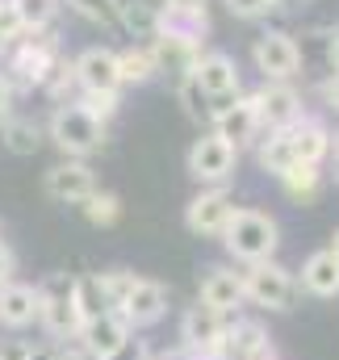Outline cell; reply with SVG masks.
Segmentation results:
<instances>
[{
    "label": "cell",
    "instance_id": "6da1fadb",
    "mask_svg": "<svg viewBox=\"0 0 339 360\" xmlns=\"http://www.w3.org/2000/svg\"><path fill=\"white\" fill-rule=\"evenodd\" d=\"M222 248L235 264H264V260H276V248H281V222L264 210H235V218L226 222L222 231Z\"/></svg>",
    "mask_w": 339,
    "mask_h": 360
},
{
    "label": "cell",
    "instance_id": "7a4b0ae2",
    "mask_svg": "<svg viewBox=\"0 0 339 360\" xmlns=\"http://www.w3.org/2000/svg\"><path fill=\"white\" fill-rule=\"evenodd\" d=\"M46 139H51L68 160H88L92 151L105 147L109 122H101L96 113H88L80 101L55 105V113H51V122H46Z\"/></svg>",
    "mask_w": 339,
    "mask_h": 360
},
{
    "label": "cell",
    "instance_id": "3957f363",
    "mask_svg": "<svg viewBox=\"0 0 339 360\" xmlns=\"http://www.w3.org/2000/svg\"><path fill=\"white\" fill-rule=\"evenodd\" d=\"M38 302H42L38 327H42L55 344H68V340L80 335L84 319H80V306H76V276H68V272L42 276V281H38Z\"/></svg>",
    "mask_w": 339,
    "mask_h": 360
},
{
    "label": "cell",
    "instance_id": "277c9868",
    "mask_svg": "<svg viewBox=\"0 0 339 360\" xmlns=\"http://www.w3.org/2000/svg\"><path fill=\"white\" fill-rule=\"evenodd\" d=\"M298 276L285 269V264H276V260H264V264H248L243 269V297H248V306L255 310H268V314H285V310H293V302H298Z\"/></svg>",
    "mask_w": 339,
    "mask_h": 360
},
{
    "label": "cell",
    "instance_id": "5b68a950",
    "mask_svg": "<svg viewBox=\"0 0 339 360\" xmlns=\"http://www.w3.org/2000/svg\"><path fill=\"white\" fill-rule=\"evenodd\" d=\"M55 63H59V42H55V34H46V30L30 34V30H25V34L8 46V84L17 80V84H25V89H42Z\"/></svg>",
    "mask_w": 339,
    "mask_h": 360
},
{
    "label": "cell",
    "instance_id": "8992f818",
    "mask_svg": "<svg viewBox=\"0 0 339 360\" xmlns=\"http://www.w3.org/2000/svg\"><path fill=\"white\" fill-rule=\"evenodd\" d=\"M235 164H239V151H235L226 139H218L214 130H205L201 139H193V147H188V155H184L188 176L197 180V184H205V188L226 184V180L235 176Z\"/></svg>",
    "mask_w": 339,
    "mask_h": 360
},
{
    "label": "cell",
    "instance_id": "52a82bcc",
    "mask_svg": "<svg viewBox=\"0 0 339 360\" xmlns=\"http://www.w3.org/2000/svg\"><path fill=\"white\" fill-rule=\"evenodd\" d=\"M252 63L264 80H285V84H293V76L302 72V46H298V38L285 34V30H264L252 42Z\"/></svg>",
    "mask_w": 339,
    "mask_h": 360
},
{
    "label": "cell",
    "instance_id": "ba28073f",
    "mask_svg": "<svg viewBox=\"0 0 339 360\" xmlns=\"http://www.w3.org/2000/svg\"><path fill=\"white\" fill-rule=\"evenodd\" d=\"M210 130H214L218 139H226L235 151H243V147L260 143V134H264V130H260V117H255L252 92H239V96H231V101H214Z\"/></svg>",
    "mask_w": 339,
    "mask_h": 360
},
{
    "label": "cell",
    "instance_id": "9c48e42d",
    "mask_svg": "<svg viewBox=\"0 0 339 360\" xmlns=\"http://www.w3.org/2000/svg\"><path fill=\"white\" fill-rule=\"evenodd\" d=\"M235 197L226 193V184H214V188H201L188 205H184V226L188 235H201V239H222L226 222L235 218Z\"/></svg>",
    "mask_w": 339,
    "mask_h": 360
},
{
    "label": "cell",
    "instance_id": "30bf717a",
    "mask_svg": "<svg viewBox=\"0 0 339 360\" xmlns=\"http://www.w3.org/2000/svg\"><path fill=\"white\" fill-rule=\"evenodd\" d=\"M210 360H276L272 335L255 319H231Z\"/></svg>",
    "mask_w": 339,
    "mask_h": 360
},
{
    "label": "cell",
    "instance_id": "8fae6325",
    "mask_svg": "<svg viewBox=\"0 0 339 360\" xmlns=\"http://www.w3.org/2000/svg\"><path fill=\"white\" fill-rule=\"evenodd\" d=\"M96 172L88 168V160H59L55 168H46L42 176V193L55 205H84L88 197L96 193Z\"/></svg>",
    "mask_w": 339,
    "mask_h": 360
},
{
    "label": "cell",
    "instance_id": "7c38bea8",
    "mask_svg": "<svg viewBox=\"0 0 339 360\" xmlns=\"http://www.w3.org/2000/svg\"><path fill=\"white\" fill-rule=\"evenodd\" d=\"M252 101H255V117H260V130L264 134L268 130H285L298 117H306L302 113V92L293 89V84H285V80H264L252 92Z\"/></svg>",
    "mask_w": 339,
    "mask_h": 360
},
{
    "label": "cell",
    "instance_id": "4fadbf2b",
    "mask_svg": "<svg viewBox=\"0 0 339 360\" xmlns=\"http://www.w3.org/2000/svg\"><path fill=\"white\" fill-rule=\"evenodd\" d=\"M235 314H218V310H210V306H188L184 310V319H180V348H188L197 360L214 356V348H218V340H222V331H226V323H231Z\"/></svg>",
    "mask_w": 339,
    "mask_h": 360
},
{
    "label": "cell",
    "instance_id": "5bb4252c",
    "mask_svg": "<svg viewBox=\"0 0 339 360\" xmlns=\"http://www.w3.org/2000/svg\"><path fill=\"white\" fill-rule=\"evenodd\" d=\"M117 314L130 323V331H147V327L164 323V314H168V285L151 281V276H139Z\"/></svg>",
    "mask_w": 339,
    "mask_h": 360
},
{
    "label": "cell",
    "instance_id": "9a60e30c",
    "mask_svg": "<svg viewBox=\"0 0 339 360\" xmlns=\"http://www.w3.org/2000/svg\"><path fill=\"white\" fill-rule=\"evenodd\" d=\"M193 80L201 84V92L210 101H231L243 92V80H239V63L226 55V51H201L197 63H193Z\"/></svg>",
    "mask_w": 339,
    "mask_h": 360
},
{
    "label": "cell",
    "instance_id": "2e32d148",
    "mask_svg": "<svg viewBox=\"0 0 339 360\" xmlns=\"http://www.w3.org/2000/svg\"><path fill=\"white\" fill-rule=\"evenodd\" d=\"M72 72H76V84L80 92H122V72H117V51L109 46H88L72 59Z\"/></svg>",
    "mask_w": 339,
    "mask_h": 360
},
{
    "label": "cell",
    "instance_id": "e0dca14e",
    "mask_svg": "<svg viewBox=\"0 0 339 360\" xmlns=\"http://www.w3.org/2000/svg\"><path fill=\"white\" fill-rule=\"evenodd\" d=\"M197 302L218 310V314H239V306H248L243 297V272H235L231 264H214L205 269L201 285H197Z\"/></svg>",
    "mask_w": 339,
    "mask_h": 360
},
{
    "label": "cell",
    "instance_id": "ac0fdd59",
    "mask_svg": "<svg viewBox=\"0 0 339 360\" xmlns=\"http://www.w3.org/2000/svg\"><path fill=\"white\" fill-rule=\"evenodd\" d=\"M130 335H134V331H130V323H126L117 310H105V314L88 319L84 327H80L76 344L88 352V360H105V356H113Z\"/></svg>",
    "mask_w": 339,
    "mask_h": 360
},
{
    "label": "cell",
    "instance_id": "d6986e66",
    "mask_svg": "<svg viewBox=\"0 0 339 360\" xmlns=\"http://www.w3.org/2000/svg\"><path fill=\"white\" fill-rule=\"evenodd\" d=\"M38 285H25V281H8L0 285V327L4 331H25L38 323Z\"/></svg>",
    "mask_w": 339,
    "mask_h": 360
},
{
    "label": "cell",
    "instance_id": "ffe728a7",
    "mask_svg": "<svg viewBox=\"0 0 339 360\" xmlns=\"http://www.w3.org/2000/svg\"><path fill=\"white\" fill-rule=\"evenodd\" d=\"M298 289L319 297V302H335L339 297V256L331 248L323 252H310L302 260V272H298Z\"/></svg>",
    "mask_w": 339,
    "mask_h": 360
},
{
    "label": "cell",
    "instance_id": "44dd1931",
    "mask_svg": "<svg viewBox=\"0 0 339 360\" xmlns=\"http://www.w3.org/2000/svg\"><path fill=\"white\" fill-rule=\"evenodd\" d=\"M155 34L201 51V42H205V34H210V13H180V8H164V4H160Z\"/></svg>",
    "mask_w": 339,
    "mask_h": 360
},
{
    "label": "cell",
    "instance_id": "7402d4cb",
    "mask_svg": "<svg viewBox=\"0 0 339 360\" xmlns=\"http://www.w3.org/2000/svg\"><path fill=\"white\" fill-rule=\"evenodd\" d=\"M289 139H293V155L298 164H323L331 155V130L319 122V117H298L289 126Z\"/></svg>",
    "mask_w": 339,
    "mask_h": 360
},
{
    "label": "cell",
    "instance_id": "603a6c76",
    "mask_svg": "<svg viewBox=\"0 0 339 360\" xmlns=\"http://www.w3.org/2000/svg\"><path fill=\"white\" fill-rule=\"evenodd\" d=\"M281 188H285V197L289 201H314L319 197V188H323V180H327V172H323V164H293L289 172H281Z\"/></svg>",
    "mask_w": 339,
    "mask_h": 360
},
{
    "label": "cell",
    "instance_id": "cb8c5ba5",
    "mask_svg": "<svg viewBox=\"0 0 339 360\" xmlns=\"http://www.w3.org/2000/svg\"><path fill=\"white\" fill-rule=\"evenodd\" d=\"M13 155H38L46 143V126L30 122V117H8L4 122V139H0Z\"/></svg>",
    "mask_w": 339,
    "mask_h": 360
},
{
    "label": "cell",
    "instance_id": "d4e9b609",
    "mask_svg": "<svg viewBox=\"0 0 339 360\" xmlns=\"http://www.w3.org/2000/svg\"><path fill=\"white\" fill-rule=\"evenodd\" d=\"M117 72H122V84H147V80H155L160 63H155L151 46L139 42V46H130V51H117Z\"/></svg>",
    "mask_w": 339,
    "mask_h": 360
},
{
    "label": "cell",
    "instance_id": "484cf974",
    "mask_svg": "<svg viewBox=\"0 0 339 360\" xmlns=\"http://www.w3.org/2000/svg\"><path fill=\"white\" fill-rule=\"evenodd\" d=\"M176 101H180V109H184V117H188V122L210 126V117H214V101L201 92V84L193 80V72H184V76L176 80Z\"/></svg>",
    "mask_w": 339,
    "mask_h": 360
},
{
    "label": "cell",
    "instance_id": "4316f807",
    "mask_svg": "<svg viewBox=\"0 0 339 360\" xmlns=\"http://www.w3.org/2000/svg\"><path fill=\"white\" fill-rule=\"evenodd\" d=\"M117 21L134 34V38H155V21H160V8L147 4V0H122L117 4Z\"/></svg>",
    "mask_w": 339,
    "mask_h": 360
},
{
    "label": "cell",
    "instance_id": "83f0119b",
    "mask_svg": "<svg viewBox=\"0 0 339 360\" xmlns=\"http://www.w3.org/2000/svg\"><path fill=\"white\" fill-rule=\"evenodd\" d=\"M80 210H84L88 226H96V231H109V226H117V222H122V197H117V193H109V188H96Z\"/></svg>",
    "mask_w": 339,
    "mask_h": 360
},
{
    "label": "cell",
    "instance_id": "f1b7e54d",
    "mask_svg": "<svg viewBox=\"0 0 339 360\" xmlns=\"http://www.w3.org/2000/svg\"><path fill=\"white\" fill-rule=\"evenodd\" d=\"M13 8H17L21 25L30 34H38V30H51V21L59 13V0H13Z\"/></svg>",
    "mask_w": 339,
    "mask_h": 360
},
{
    "label": "cell",
    "instance_id": "f546056e",
    "mask_svg": "<svg viewBox=\"0 0 339 360\" xmlns=\"http://www.w3.org/2000/svg\"><path fill=\"white\" fill-rule=\"evenodd\" d=\"M96 281H101V293H105V306L109 310H122V302H126V293L134 289V272L130 269H109V272H96Z\"/></svg>",
    "mask_w": 339,
    "mask_h": 360
},
{
    "label": "cell",
    "instance_id": "4dcf8cb0",
    "mask_svg": "<svg viewBox=\"0 0 339 360\" xmlns=\"http://www.w3.org/2000/svg\"><path fill=\"white\" fill-rule=\"evenodd\" d=\"M76 306H80V319H84V323L109 310V306H105V293H101L96 272H92V276H76Z\"/></svg>",
    "mask_w": 339,
    "mask_h": 360
},
{
    "label": "cell",
    "instance_id": "1f68e13d",
    "mask_svg": "<svg viewBox=\"0 0 339 360\" xmlns=\"http://www.w3.org/2000/svg\"><path fill=\"white\" fill-rule=\"evenodd\" d=\"M80 17L96 21V25H113L117 21V0H68Z\"/></svg>",
    "mask_w": 339,
    "mask_h": 360
},
{
    "label": "cell",
    "instance_id": "d6a6232c",
    "mask_svg": "<svg viewBox=\"0 0 339 360\" xmlns=\"http://www.w3.org/2000/svg\"><path fill=\"white\" fill-rule=\"evenodd\" d=\"M21 34H25V25H21V17H17L13 0H0V51H8Z\"/></svg>",
    "mask_w": 339,
    "mask_h": 360
},
{
    "label": "cell",
    "instance_id": "836d02e7",
    "mask_svg": "<svg viewBox=\"0 0 339 360\" xmlns=\"http://www.w3.org/2000/svg\"><path fill=\"white\" fill-rule=\"evenodd\" d=\"M226 8H231V17H239V21H260V17H268L272 8H281V0H226Z\"/></svg>",
    "mask_w": 339,
    "mask_h": 360
},
{
    "label": "cell",
    "instance_id": "e575fe53",
    "mask_svg": "<svg viewBox=\"0 0 339 360\" xmlns=\"http://www.w3.org/2000/svg\"><path fill=\"white\" fill-rule=\"evenodd\" d=\"M76 101L84 105L88 113H96L101 122H109V117L117 113V96H113V92H80Z\"/></svg>",
    "mask_w": 339,
    "mask_h": 360
},
{
    "label": "cell",
    "instance_id": "d590c367",
    "mask_svg": "<svg viewBox=\"0 0 339 360\" xmlns=\"http://www.w3.org/2000/svg\"><path fill=\"white\" fill-rule=\"evenodd\" d=\"M105 360H151V344H147V340H139V335H130L113 356H105Z\"/></svg>",
    "mask_w": 339,
    "mask_h": 360
},
{
    "label": "cell",
    "instance_id": "8d00e7d4",
    "mask_svg": "<svg viewBox=\"0 0 339 360\" xmlns=\"http://www.w3.org/2000/svg\"><path fill=\"white\" fill-rule=\"evenodd\" d=\"M30 356H34V344H25V340L0 344V360H30Z\"/></svg>",
    "mask_w": 339,
    "mask_h": 360
},
{
    "label": "cell",
    "instance_id": "74e56055",
    "mask_svg": "<svg viewBox=\"0 0 339 360\" xmlns=\"http://www.w3.org/2000/svg\"><path fill=\"white\" fill-rule=\"evenodd\" d=\"M13 272H17V252L0 239V285H8V281H13Z\"/></svg>",
    "mask_w": 339,
    "mask_h": 360
},
{
    "label": "cell",
    "instance_id": "f35d334b",
    "mask_svg": "<svg viewBox=\"0 0 339 360\" xmlns=\"http://www.w3.org/2000/svg\"><path fill=\"white\" fill-rule=\"evenodd\" d=\"M51 360H88V352L76 340H68V344H55V348H51Z\"/></svg>",
    "mask_w": 339,
    "mask_h": 360
},
{
    "label": "cell",
    "instance_id": "ab89813d",
    "mask_svg": "<svg viewBox=\"0 0 339 360\" xmlns=\"http://www.w3.org/2000/svg\"><path fill=\"white\" fill-rule=\"evenodd\" d=\"M323 101H327L331 113H339V72H331V80L323 84Z\"/></svg>",
    "mask_w": 339,
    "mask_h": 360
},
{
    "label": "cell",
    "instance_id": "60d3db41",
    "mask_svg": "<svg viewBox=\"0 0 339 360\" xmlns=\"http://www.w3.org/2000/svg\"><path fill=\"white\" fill-rule=\"evenodd\" d=\"M164 8H180V13H205V0H164Z\"/></svg>",
    "mask_w": 339,
    "mask_h": 360
},
{
    "label": "cell",
    "instance_id": "b9f144b4",
    "mask_svg": "<svg viewBox=\"0 0 339 360\" xmlns=\"http://www.w3.org/2000/svg\"><path fill=\"white\" fill-rule=\"evenodd\" d=\"M8 105H13V84L8 76H0V117H8Z\"/></svg>",
    "mask_w": 339,
    "mask_h": 360
},
{
    "label": "cell",
    "instance_id": "7bdbcfd3",
    "mask_svg": "<svg viewBox=\"0 0 339 360\" xmlns=\"http://www.w3.org/2000/svg\"><path fill=\"white\" fill-rule=\"evenodd\" d=\"M327 59H331V68L339 72V30L331 34V46H327Z\"/></svg>",
    "mask_w": 339,
    "mask_h": 360
},
{
    "label": "cell",
    "instance_id": "ee69618b",
    "mask_svg": "<svg viewBox=\"0 0 339 360\" xmlns=\"http://www.w3.org/2000/svg\"><path fill=\"white\" fill-rule=\"evenodd\" d=\"M331 252L339 256V226H335V235H331Z\"/></svg>",
    "mask_w": 339,
    "mask_h": 360
},
{
    "label": "cell",
    "instance_id": "f6af8a7d",
    "mask_svg": "<svg viewBox=\"0 0 339 360\" xmlns=\"http://www.w3.org/2000/svg\"><path fill=\"white\" fill-rule=\"evenodd\" d=\"M331 151H335V155H339V130H335V134H331Z\"/></svg>",
    "mask_w": 339,
    "mask_h": 360
},
{
    "label": "cell",
    "instance_id": "bcb514c9",
    "mask_svg": "<svg viewBox=\"0 0 339 360\" xmlns=\"http://www.w3.org/2000/svg\"><path fill=\"white\" fill-rule=\"evenodd\" d=\"M331 172H335V184H339V155H335V168H331Z\"/></svg>",
    "mask_w": 339,
    "mask_h": 360
},
{
    "label": "cell",
    "instance_id": "7dc6e473",
    "mask_svg": "<svg viewBox=\"0 0 339 360\" xmlns=\"http://www.w3.org/2000/svg\"><path fill=\"white\" fill-rule=\"evenodd\" d=\"M4 122H8V117H0V139H4Z\"/></svg>",
    "mask_w": 339,
    "mask_h": 360
},
{
    "label": "cell",
    "instance_id": "c3c4849f",
    "mask_svg": "<svg viewBox=\"0 0 339 360\" xmlns=\"http://www.w3.org/2000/svg\"><path fill=\"white\" fill-rule=\"evenodd\" d=\"M117 4H122V0H117Z\"/></svg>",
    "mask_w": 339,
    "mask_h": 360
}]
</instances>
